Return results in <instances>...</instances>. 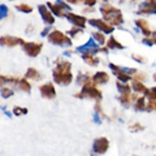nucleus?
Segmentation results:
<instances>
[{
  "instance_id": "f257e3e1",
  "label": "nucleus",
  "mask_w": 156,
  "mask_h": 156,
  "mask_svg": "<svg viewBox=\"0 0 156 156\" xmlns=\"http://www.w3.org/2000/svg\"><path fill=\"white\" fill-rule=\"evenodd\" d=\"M72 62L64 56H58L55 60V65L52 69V81L58 86H69L74 81V76L72 73Z\"/></svg>"
},
{
  "instance_id": "f03ea898",
  "label": "nucleus",
  "mask_w": 156,
  "mask_h": 156,
  "mask_svg": "<svg viewBox=\"0 0 156 156\" xmlns=\"http://www.w3.org/2000/svg\"><path fill=\"white\" fill-rule=\"evenodd\" d=\"M99 13L103 20H105L108 23H111L115 27H121L125 23V17L122 11L120 9V7L113 5L112 3H105L99 5Z\"/></svg>"
},
{
  "instance_id": "7ed1b4c3",
  "label": "nucleus",
  "mask_w": 156,
  "mask_h": 156,
  "mask_svg": "<svg viewBox=\"0 0 156 156\" xmlns=\"http://www.w3.org/2000/svg\"><path fill=\"white\" fill-rule=\"evenodd\" d=\"M47 42L52 46L61 47V48H69L73 47V39L68 35L66 33L53 27L51 33L47 35Z\"/></svg>"
},
{
  "instance_id": "20e7f679",
  "label": "nucleus",
  "mask_w": 156,
  "mask_h": 156,
  "mask_svg": "<svg viewBox=\"0 0 156 156\" xmlns=\"http://www.w3.org/2000/svg\"><path fill=\"white\" fill-rule=\"evenodd\" d=\"M74 96L78 98V99H92L95 101H101V99H103V92H101V90L91 80V82L82 86V89L78 92H76Z\"/></svg>"
},
{
  "instance_id": "39448f33",
  "label": "nucleus",
  "mask_w": 156,
  "mask_h": 156,
  "mask_svg": "<svg viewBox=\"0 0 156 156\" xmlns=\"http://www.w3.org/2000/svg\"><path fill=\"white\" fill-rule=\"evenodd\" d=\"M46 5L53 13L56 18H65V13L72 11V5L65 0H55V2H47Z\"/></svg>"
},
{
  "instance_id": "423d86ee",
  "label": "nucleus",
  "mask_w": 156,
  "mask_h": 156,
  "mask_svg": "<svg viewBox=\"0 0 156 156\" xmlns=\"http://www.w3.org/2000/svg\"><path fill=\"white\" fill-rule=\"evenodd\" d=\"M87 25L94 27L95 30H99L101 33H104L105 35H111V34H113L115 30H116L115 26H112L111 23H108L101 17H90L89 20H87Z\"/></svg>"
},
{
  "instance_id": "0eeeda50",
  "label": "nucleus",
  "mask_w": 156,
  "mask_h": 156,
  "mask_svg": "<svg viewBox=\"0 0 156 156\" xmlns=\"http://www.w3.org/2000/svg\"><path fill=\"white\" fill-rule=\"evenodd\" d=\"M23 53L27 57L35 58L42 53L43 51V43L42 42H35V41H25V43L21 46Z\"/></svg>"
},
{
  "instance_id": "6e6552de",
  "label": "nucleus",
  "mask_w": 156,
  "mask_h": 156,
  "mask_svg": "<svg viewBox=\"0 0 156 156\" xmlns=\"http://www.w3.org/2000/svg\"><path fill=\"white\" fill-rule=\"evenodd\" d=\"M37 11L41 16L42 22L44 23V26H53L56 22V17L53 16V13L48 9L46 4H38L37 5Z\"/></svg>"
},
{
  "instance_id": "1a4fd4ad",
  "label": "nucleus",
  "mask_w": 156,
  "mask_h": 156,
  "mask_svg": "<svg viewBox=\"0 0 156 156\" xmlns=\"http://www.w3.org/2000/svg\"><path fill=\"white\" fill-rule=\"evenodd\" d=\"M65 18L68 20V22H69L72 26H77L81 29L87 27V20H89V17L83 16V14H78L73 11H68L65 13Z\"/></svg>"
},
{
  "instance_id": "9d476101",
  "label": "nucleus",
  "mask_w": 156,
  "mask_h": 156,
  "mask_svg": "<svg viewBox=\"0 0 156 156\" xmlns=\"http://www.w3.org/2000/svg\"><path fill=\"white\" fill-rule=\"evenodd\" d=\"M25 43V39L21 37H14L11 34H4L0 37V47L4 48H14V47H21Z\"/></svg>"
},
{
  "instance_id": "9b49d317",
  "label": "nucleus",
  "mask_w": 156,
  "mask_h": 156,
  "mask_svg": "<svg viewBox=\"0 0 156 156\" xmlns=\"http://www.w3.org/2000/svg\"><path fill=\"white\" fill-rule=\"evenodd\" d=\"M39 94H41L43 99H47V100L55 99L57 95L55 83H53V82H44L43 85L39 86Z\"/></svg>"
},
{
  "instance_id": "f8f14e48",
  "label": "nucleus",
  "mask_w": 156,
  "mask_h": 156,
  "mask_svg": "<svg viewBox=\"0 0 156 156\" xmlns=\"http://www.w3.org/2000/svg\"><path fill=\"white\" fill-rule=\"evenodd\" d=\"M109 150V139L105 136H98L92 143V152L95 155H103Z\"/></svg>"
},
{
  "instance_id": "ddd939ff",
  "label": "nucleus",
  "mask_w": 156,
  "mask_h": 156,
  "mask_svg": "<svg viewBox=\"0 0 156 156\" xmlns=\"http://www.w3.org/2000/svg\"><path fill=\"white\" fill-rule=\"evenodd\" d=\"M135 14L139 17H148V16H155L156 14V8L152 7L151 4L147 2L142 0L139 4H136V9H135Z\"/></svg>"
},
{
  "instance_id": "4468645a",
  "label": "nucleus",
  "mask_w": 156,
  "mask_h": 156,
  "mask_svg": "<svg viewBox=\"0 0 156 156\" xmlns=\"http://www.w3.org/2000/svg\"><path fill=\"white\" fill-rule=\"evenodd\" d=\"M134 25H135V27L140 31V34H142L143 37H150V35H152V27H151V23L148 22L147 18H144V17H138V18H135V20H134Z\"/></svg>"
},
{
  "instance_id": "2eb2a0df",
  "label": "nucleus",
  "mask_w": 156,
  "mask_h": 156,
  "mask_svg": "<svg viewBox=\"0 0 156 156\" xmlns=\"http://www.w3.org/2000/svg\"><path fill=\"white\" fill-rule=\"evenodd\" d=\"M81 58H82V61H83L86 65H89V66H91V68L99 66L100 61H101L100 57H99V55H96V53H91V52L81 53Z\"/></svg>"
},
{
  "instance_id": "dca6fc26",
  "label": "nucleus",
  "mask_w": 156,
  "mask_h": 156,
  "mask_svg": "<svg viewBox=\"0 0 156 156\" xmlns=\"http://www.w3.org/2000/svg\"><path fill=\"white\" fill-rule=\"evenodd\" d=\"M99 47V44L94 41L92 38H90L89 41H87L85 44H82V46H78L76 47V52L77 53H85V52H91V53H96V48Z\"/></svg>"
},
{
  "instance_id": "f3484780",
  "label": "nucleus",
  "mask_w": 156,
  "mask_h": 156,
  "mask_svg": "<svg viewBox=\"0 0 156 156\" xmlns=\"http://www.w3.org/2000/svg\"><path fill=\"white\" fill-rule=\"evenodd\" d=\"M109 78H111L109 74L107 72H104V70H99V72H96V73H94V74L91 76L92 82H94L98 87L107 85L109 82Z\"/></svg>"
},
{
  "instance_id": "a211bd4d",
  "label": "nucleus",
  "mask_w": 156,
  "mask_h": 156,
  "mask_svg": "<svg viewBox=\"0 0 156 156\" xmlns=\"http://www.w3.org/2000/svg\"><path fill=\"white\" fill-rule=\"evenodd\" d=\"M105 47L108 48V50H125V44L124 43H121L119 39H117L113 34H111V35L107 38V42H105Z\"/></svg>"
},
{
  "instance_id": "6ab92c4d",
  "label": "nucleus",
  "mask_w": 156,
  "mask_h": 156,
  "mask_svg": "<svg viewBox=\"0 0 156 156\" xmlns=\"http://www.w3.org/2000/svg\"><path fill=\"white\" fill-rule=\"evenodd\" d=\"M138 98V94H135V92H131V94H120L119 96V101L120 104L125 107V108H129L130 105H133L134 100Z\"/></svg>"
},
{
  "instance_id": "aec40b11",
  "label": "nucleus",
  "mask_w": 156,
  "mask_h": 156,
  "mask_svg": "<svg viewBox=\"0 0 156 156\" xmlns=\"http://www.w3.org/2000/svg\"><path fill=\"white\" fill-rule=\"evenodd\" d=\"M23 77H25L26 80H29V81H35V82L43 80V74L34 66L27 68V70H26V73H25V76Z\"/></svg>"
},
{
  "instance_id": "412c9836",
  "label": "nucleus",
  "mask_w": 156,
  "mask_h": 156,
  "mask_svg": "<svg viewBox=\"0 0 156 156\" xmlns=\"http://www.w3.org/2000/svg\"><path fill=\"white\" fill-rule=\"evenodd\" d=\"M130 86H131L133 92H135V94H138V95H144L146 91H147V89H148V87L144 85V82H140L138 80H131Z\"/></svg>"
},
{
  "instance_id": "4be33fe9",
  "label": "nucleus",
  "mask_w": 156,
  "mask_h": 156,
  "mask_svg": "<svg viewBox=\"0 0 156 156\" xmlns=\"http://www.w3.org/2000/svg\"><path fill=\"white\" fill-rule=\"evenodd\" d=\"M146 105H147V99L144 95H138V98L133 103V109L135 112H143L146 111Z\"/></svg>"
},
{
  "instance_id": "5701e85b",
  "label": "nucleus",
  "mask_w": 156,
  "mask_h": 156,
  "mask_svg": "<svg viewBox=\"0 0 156 156\" xmlns=\"http://www.w3.org/2000/svg\"><path fill=\"white\" fill-rule=\"evenodd\" d=\"M17 89L21 90L22 92H26V94H30L31 92V83L30 81L26 80L25 77L23 78H18V82H17Z\"/></svg>"
},
{
  "instance_id": "b1692460",
  "label": "nucleus",
  "mask_w": 156,
  "mask_h": 156,
  "mask_svg": "<svg viewBox=\"0 0 156 156\" xmlns=\"http://www.w3.org/2000/svg\"><path fill=\"white\" fill-rule=\"evenodd\" d=\"M18 78L20 77H12V76H2L0 74V89L3 86H16L17 82H18Z\"/></svg>"
},
{
  "instance_id": "393cba45",
  "label": "nucleus",
  "mask_w": 156,
  "mask_h": 156,
  "mask_svg": "<svg viewBox=\"0 0 156 156\" xmlns=\"http://www.w3.org/2000/svg\"><path fill=\"white\" fill-rule=\"evenodd\" d=\"M91 38L94 39L99 46H105V42H107V38L108 37H107L104 33H101L99 30H95L94 29V31H91Z\"/></svg>"
},
{
  "instance_id": "a878e982",
  "label": "nucleus",
  "mask_w": 156,
  "mask_h": 156,
  "mask_svg": "<svg viewBox=\"0 0 156 156\" xmlns=\"http://www.w3.org/2000/svg\"><path fill=\"white\" fill-rule=\"evenodd\" d=\"M14 9L20 13H23V14H30L34 12V8L33 5H30L29 3H17L14 4Z\"/></svg>"
},
{
  "instance_id": "bb28decb",
  "label": "nucleus",
  "mask_w": 156,
  "mask_h": 156,
  "mask_svg": "<svg viewBox=\"0 0 156 156\" xmlns=\"http://www.w3.org/2000/svg\"><path fill=\"white\" fill-rule=\"evenodd\" d=\"M76 82H77L78 86L82 87L83 85L91 82V76L89 74V73H86V72H80V73L77 74V77H76Z\"/></svg>"
},
{
  "instance_id": "cd10ccee",
  "label": "nucleus",
  "mask_w": 156,
  "mask_h": 156,
  "mask_svg": "<svg viewBox=\"0 0 156 156\" xmlns=\"http://www.w3.org/2000/svg\"><path fill=\"white\" fill-rule=\"evenodd\" d=\"M66 34L72 39H76V38H80L81 35H83V34H85V29H81V27H77V26H72L69 30L66 31Z\"/></svg>"
},
{
  "instance_id": "c85d7f7f",
  "label": "nucleus",
  "mask_w": 156,
  "mask_h": 156,
  "mask_svg": "<svg viewBox=\"0 0 156 156\" xmlns=\"http://www.w3.org/2000/svg\"><path fill=\"white\" fill-rule=\"evenodd\" d=\"M116 87L119 90L120 94H131L133 90H131V86L129 83H124V82L116 81Z\"/></svg>"
},
{
  "instance_id": "c756f323",
  "label": "nucleus",
  "mask_w": 156,
  "mask_h": 156,
  "mask_svg": "<svg viewBox=\"0 0 156 156\" xmlns=\"http://www.w3.org/2000/svg\"><path fill=\"white\" fill-rule=\"evenodd\" d=\"M14 95V90H13V86H3L2 89H0V96L3 98V99H8V98H11Z\"/></svg>"
},
{
  "instance_id": "7c9ffc66",
  "label": "nucleus",
  "mask_w": 156,
  "mask_h": 156,
  "mask_svg": "<svg viewBox=\"0 0 156 156\" xmlns=\"http://www.w3.org/2000/svg\"><path fill=\"white\" fill-rule=\"evenodd\" d=\"M140 43L147 47H154L156 46V37L155 35H150V37H143L140 39Z\"/></svg>"
},
{
  "instance_id": "2f4dec72",
  "label": "nucleus",
  "mask_w": 156,
  "mask_h": 156,
  "mask_svg": "<svg viewBox=\"0 0 156 156\" xmlns=\"http://www.w3.org/2000/svg\"><path fill=\"white\" fill-rule=\"evenodd\" d=\"M131 58H133L135 62L140 64V65L147 64V62H148V58L146 56H143V55H140V53H131Z\"/></svg>"
},
{
  "instance_id": "473e14b6",
  "label": "nucleus",
  "mask_w": 156,
  "mask_h": 156,
  "mask_svg": "<svg viewBox=\"0 0 156 156\" xmlns=\"http://www.w3.org/2000/svg\"><path fill=\"white\" fill-rule=\"evenodd\" d=\"M146 99L148 101H152V100H156V86H152V87H148L147 91H146Z\"/></svg>"
},
{
  "instance_id": "72a5a7b5",
  "label": "nucleus",
  "mask_w": 156,
  "mask_h": 156,
  "mask_svg": "<svg viewBox=\"0 0 156 156\" xmlns=\"http://www.w3.org/2000/svg\"><path fill=\"white\" fill-rule=\"evenodd\" d=\"M94 109H95V113L100 117L101 120H107L108 117H107V115L104 113V111L103 108H101V105H100V101H95V107H94Z\"/></svg>"
},
{
  "instance_id": "f704fd0d",
  "label": "nucleus",
  "mask_w": 156,
  "mask_h": 156,
  "mask_svg": "<svg viewBox=\"0 0 156 156\" xmlns=\"http://www.w3.org/2000/svg\"><path fill=\"white\" fill-rule=\"evenodd\" d=\"M129 129H130V131H133V133H139V131H143L146 128H144V125L139 124V122H131V124H129Z\"/></svg>"
},
{
  "instance_id": "c9c22d12",
  "label": "nucleus",
  "mask_w": 156,
  "mask_h": 156,
  "mask_svg": "<svg viewBox=\"0 0 156 156\" xmlns=\"http://www.w3.org/2000/svg\"><path fill=\"white\" fill-rule=\"evenodd\" d=\"M27 108L25 107H18V105H14L13 107V115L14 116H23V115H27Z\"/></svg>"
},
{
  "instance_id": "e433bc0d",
  "label": "nucleus",
  "mask_w": 156,
  "mask_h": 156,
  "mask_svg": "<svg viewBox=\"0 0 156 156\" xmlns=\"http://www.w3.org/2000/svg\"><path fill=\"white\" fill-rule=\"evenodd\" d=\"M9 16V8L5 4H0V21Z\"/></svg>"
},
{
  "instance_id": "4c0bfd02",
  "label": "nucleus",
  "mask_w": 156,
  "mask_h": 156,
  "mask_svg": "<svg viewBox=\"0 0 156 156\" xmlns=\"http://www.w3.org/2000/svg\"><path fill=\"white\" fill-rule=\"evenodd\" d=\"M133 80H138L140 82H146L147 81V74L143 72H139V70H136L134 74H133Z\"/></svg>"
},
{
  "instance_id": "58836bf2",
  "label": "nucleus",
  "mask_w": 156,
  "mask_h": 156,
  "mask_svg": "<svg viewBox=\"0 0 156 156\" xmlns=\"http://www.w3.org/2000/svg\"><path fill=\"white\" fill-rule=\"evenodd\" d=\"M96 11H98L96 7H86V5H83L81 14H83V16H86V17H87L89 14H94Z\"/></svg>"
},
{
  "instance_id": "ea45409f",
  "label": "nucleus",
  "mask_w": 156,
  "mask_h": 156,
  "mask_svg": "<svg viewBox=\"0 0 156 156\" xmlns=\"http://www.w3.org/2000/svg\"><path fill=\"white\" fill-rule=\"evenodd\" d=\"M146 111H147V112H156V100L147 101V105H146Z\"/></svg>"
},
{
  "instance_id": "a19ab883",
  "label": "nucleus",
  "mask_w": 156,
  "mask_h": 156,
  "mask_svg": "<svg viewBox=\"0 0 156 156\" xmlns=\"http://www.w3.org/2000/svg\"><path fill=\"white\" fill-rule=\"evenodd\" d=\"M82 4L86 7H96L99 4V0H82Z\"/></svg>"
},
{
  "instance_id": "79ce46f5",
  "label": "nucleus",
  "mask_w": 156,
  "mask_h": 156,
  "mask_svg": "<svg viewBox=\"0 0 156 156\" xmlns=\"http://www.w3.org/2000/svg\"><path fill=\"white\" fill-rule=\"evenodd\" d=\"M52 29H53V26H44L42 29V31H41V37L42 38H47V35L51 33Z\"/></svg>"
},
{
  "instance_id": "37998d69",
  "label": "nucleus",
  "mask_w": 156,
  "mask_h": 156,
  "mask_svg": "<svg viewBox=\"0 0 156 156\" xmlns=\"http://www.w3.org/2000/svg\"><path fill=\"white\" fill-rule=\"evenodd\" d=\"M34 31H35V25H33V23H29V25L26 26V29H25V33L26 34H33Z\"/></svg>"
},
{
  "instance_id": "c03bdc74",
  "label": "nucleus",
  "mask_w": 156,
  "mask_h": 156,
  "mask_svg": "<svg viewBox=\"0 0 156 156\" xmlns=\"http://www.w3.org/2000/svg\"><path fill=\"white\" fill-rule=\"evenodd\" d=\"M66 3H69L70 5H80V4H82V0H65Z\"/></svg>"
},
{
  "instance_id": "a18cd8bd",
  "label": "nucleus",
  "mask_w": 156,
  "mask_h": 156,
  "mask_svg": "<svg viewBox=\"0 0 156 156\" xmlns=\"http://www.w3.org/2000/svg\"><path fill=\"white\" fill-rule=\"evenodd\" d=\"M142 0H128V3H130V4H133V5H136V4H139Z\"/></svg>"
},
{
  "instance_id": "49530a36",
  "label": "nucleus",
  "mask_w": 156,
  "mask_h": 156,
  "mask_svg": "<svg viewBox=\"0 0 156 156\" xmlns=\"http://www.w3.org/2000/svg\"><path fill=\"white\" fill-rule=\"evenodd\" d=\"M105 3H111V0H99V4H105Z\"/></svg>"
},
{
  "instance_id": "de8ad7c7",
  "label": "nucleus",
  "mask_w": 156,
  "mask_h": 156,
  "mask_svg": "<svg viewBox=\"0 0 156 156\" xmlns=\"http://www.w3.org/2000/svg\"><path fill=\"white\" fill-rule=\"evenodd\" d=\"M116 2H117V3H119V4H120V5H121V4H125L126 2H128V0H116Z\"/></svg>"
},
{
  "instance_id": "09e8293b",
  "label": "nucleus",
  "mask_w": 156,
  "mask_h": 156,
  "mask_svg": "<svg viewBox=\"0 0 156 156\" xmlns=\"http://www.w3.org/2000/svg\"><path fill=\"white\" fill-rule=\"evenodd\" d=\"M152 80H154V81L156 82V72H155V73H154V74H152Z\"/></svg>"
},
{
  "instance_id": "8fccbe9b",
  "label": "nucleus",
  "mask_w": 156,
  "mask_h": 156,
  "mask_svg": "<svg viewBox=\"0 0 156 156\" xmlns=\"http://www.w3.org/2000/svg\"><path fill=\"white\" fill-rule=\"evenodd\" d=\"M152 35H155V37H156V29H155V30H152Z\"/></svg>"
},
{
  "instance_id": "3c124183",
  "label": "nucleus",
  "mask_w": 156,
  "mask_h": 156,
  "mask_svg": "<svg viewBox=\"0 0 156 156\" xmlns=\"http://www.w3.org/2000/svg\"><path fill=\"white\" fill-rule=\"evenodd\" d=\"M8 2H18V0H8Z\"/></svg>"
},
{
  "instance_id": "603ef678",
  "label": "nucleus",
  "mask_w": 156,
  "mask_h": 156,
  "mask_svg": "<svg viewBox=\"0 0 156 156\" xmlns=\"http://www.w3.org/2000/svg\"><path fill=\"white\" fill-rule=\"evenodd\" d=\"M134 156H138V155H134Z\"/></svg>"
}]
</instances>
